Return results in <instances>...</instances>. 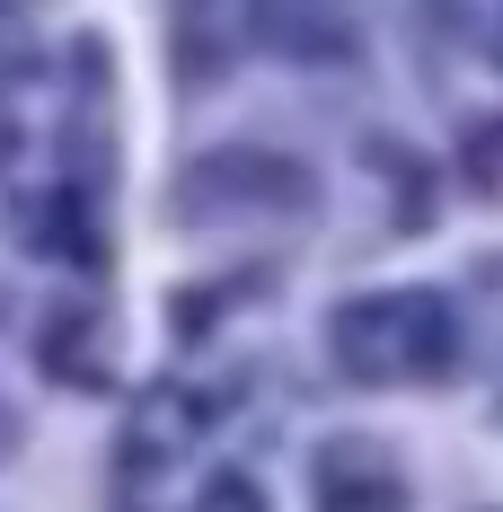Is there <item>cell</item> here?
Segmentation results:
<instances>
[{
    "label": "cell",
    "instance_id": "6da1fadb",
    "mask_svg": "<svg viewBox=\"0 0 503 512\" xmlns=\"http://www.w3.org/2000/svg\"><path fill=\"white\" fill-rule=\"evenodd\" d=\"M451 345L459 327L433 292H380V301L336 309V354L362 380H433V371H451Z\"/></svg>",
    "mask_w": 503,
    "mask_h": 512
},
{
    "label": "cell",
    "instance_id": "7a4b0ae2",
    "mask_svg": "<svg viewBox=\"0 0 503 512\" xmlns=\"http://www.w3.org/2000/svg\"><path fill=\"white\" fill-rule=\"evenodd\" d=\"M239 18L256 27V45H274L283 62H345L353 53L345 0H239Z\"/></svg>",
    "mask_w": 503,
    "mask_h": 512
},
{
    "label": "cell",
    "instance_id": "3957f363",
    "mask_svg": "<svg viewBox=\"0 0 503 512\" xmlns=\"http://www.w3.org/2000/svg\"><path fill=\"white\" fill-rule=\"evenodd\" d=\"M168 45H177V80L203 89V80L230 71V53H239V0H177Z\"/></svg>",
    "mask_w": 503,
    "mask_h": 512
},
{
    "label": "cell",
    "instance_id": "277c9868",
    "mask_svg": "<svg viewBox=\"0 0 503 512\" xmlns=\"http://www.w3.org/2000/svg\"><path fill=\"white\" fill-rule=\"evenodd\" d=\"M468 177H477L486 195H503V124H486V133H468Z\"/></svg>",
    "mask_w": 503,
    "mask_h": 512
},
{
    "label": "cell",
    "instance_id": "5b68a950",
    "mask_svg": "<svg viewBox=\"0 0 503 512\" xmlns=\"http://www.w3.org/2000/svg\"><path fill=\"white\" fill-rule=\"evenodd\" d=\"M203 504H212V512H256V486H248V477H221Z\"/></svg>",
    "mask_w": 503,
    "mask_h": 512
},
{
    "label": "cell",
    "instance_id": "8992f818",
    "mask_svg": "<svg viewBox=\"0 0 503 512\" xmlns=\"http://www.w3.org/2000/svg\"><path fill=\"white\" fill-rule=\"evenodd\" d=\"M0 442H9V415H0Z\"/></svg>",
    "mask_w": 503,
    "mask_h": 512
}]
</instances>
